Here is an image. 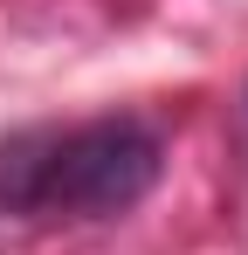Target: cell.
<instances>
[{
    "instance_id": "cell-1",
    "label": "cell",
    "mask_w": 248,
    "mask_h": 255,
    "mask_svg": "<svg viewBox=\"0 0 248 255\" xmlns=\"http://www.w3.org/2000/svg\"><path fill=\"white\" fill-rule=\"evenodd\" d=\"M165 145L145 118H90V125H41L0 145V214H76L111 221L131 214L159 186Z\"/></svg>"
}]
</instances>
